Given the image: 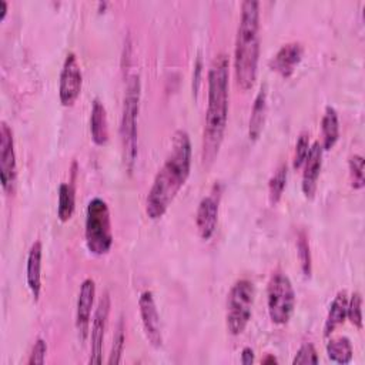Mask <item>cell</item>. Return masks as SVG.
<instances>
[{
	"instance_id": "obj_6",
	"label": "cell",
	"mask_w": 365,
	"mask_h": 365,
	"mask_svg": "<svg viewBox=\"0 0 365 365\" xmlns=\"http://www.w3.org/2000/svg\"><path fill=\"white\" fill-rule=\"evenodd\" d=\"M255 298V287L247 279L241 278L235 281L227 295V329L231 335H240L247 328Z\"/></svg>"
},
{
	"instance_id": "obj_19",
	"label": "cell",
	"mask_w": 365,
	"mask_h": 365,
	"mask_svg": "<svg viewBox=\"0 0 365 365\" xmlns=\"http://www.w3.org/2000/svg\"><path fill=\"white\" fill-rule=\"evenodd\" d=\"M346 305H348V294L346 291H339L328 309L325 324H324V336H331V334L344 324L346 319Z\"/></svg>"
},
{
	"instance_id": "obj_31",
	"label": "cell",
	"mask_w": 365,
	"mask_h": 365,
	"mask_svg": "<svg viewBox=\"0 0 365 365\" xmlns=\"http://www.w3.org/2000/svg\"><path fill=\"white\" fill-rule=\"evenodd\" d=\"M201 74H202V58H201V54H198L194 63V73H192V94L195 98L201 86Z\"/></svg>"
},
{
	"instance_id": "obj_20",
	"label": "cell",
	"mask_w": 365,
	"mask_h": 365,
	"mask_svg": "<svg viewBox=\"0 0 365 365\" xmlns=\"http://www.w3.org/2000/svg\"><path fill=\"white\" fill-rule=\"evenodd\" d=\"M321 131H322V148L324 151L331 150L338 138H339V118L338 113L334 107L327 106L322 120H321Z\"/></svg>"
},
{
	"instance_id": "obj_11",
	"label": "cell",
	"mask_w": 365,
	"mask_h": 365,
	"mask_svg": "<svg viewBox=\"0 0 365 365\" xmlns=\"http://www.w3.org/2000/svg\"><path fill=\"white\" fill-rule=\"evenodd\" d=\"M83 86V74L74 53H68L64 58L63 68L60 73V84H58V97L60 103L64 107H71L81 93Z\"/></svg>"
},
{
	"instance_id": "obj_32",
	"label": "cell",
	"mask_w": 365,
	"mask_h": 365,
	"mask_svg": "<svg viewBox=\"0 0 365 365\" xmlns=\"http://www.w3.org/2000/svg\"><path fill=\"white\" fill-rule=\"evenodd\" d=\"M254 359H255V354H254L252 348L245 346V348L241 351V356H240L241 364H244V365H251V364L254 362Z\"/></svg>"
},
{
	"instance_id": "obj_18",
	"label": "cell",
	"mask_w": 365,
	"mask_h": 365,
	"mask_svg": "<svg viewBox=\"0 0 365 365\" xmlns=\"http://www.w3.org/2000/svg\"><path fill=\"white\" fill-rule=\"evenodd\" d=\"M90 133L96 145H106L108 141V120L104 104L96 98L91 104L90 113Z\"/></svg>"
},
{
	"instance_id": "obj_23",
	"label": "cell",
	"mask_w": 365,
	"mask_h": 365,
	"mask_svg": "<svg viewBox=\"0 0 365 365\" xmlns=\"http://www.w3.org/2000/svg\"><path fill=\"white\" fill-rule=\"evenodd\" d=\"M287 178H288V167L285 163H282L277 167V170L274 171V174L268 181V198L271 205L278 204V201L281 200L284 190L287 187Z\"/></svg>"
},
{
	"instance_id": "obj_8",
	"label": "cell",
	"mask_w": 365,
	"mask_h": 365,
	"mask_svg": "<svg viewBox=\"0 0 365 365\" xmlns=\"http://www.w3.org/2000/svg\"><path fill=\"white\" fill-rule=\"evenodd\" d=\"M221 194H222V185L220 182H215L210 190V192L205 197H202V200L197 207L195 227H197L198 235L204 241H208L215 232V228L218 224Z\"/></svg>"
},
{
	"instance_id": "obj_26",
	"label": "cell",
	"mask_w": 365,
	"mask_h": 365,
	"mask_svg": "<svg viewBox=\"0 0 365 365\" xmlns=\"http://www.w3.org/2000/svg\"><path fill=\"white\" fill-rule=\"evenodd\" d=\"M124 344H125V329H124L123 318H120V321L117 324V329H115L114 338H113V345H111L110 356H108V361H107L110 365L120 364L121 355H123V351H124Z\"/></svg>"
},
{
	"instance_id": "obj_10",
	"label": "cell",
	"mask_w": 365,
	"mask_h": 365,
	"mask_svg": "<svg viewBox=\"0 0 365 365\" xmlns=\"http://www.w3.org/2000/svg\"><path fill=\"white\" fill-rule=\"evenodd\" d=\"M0 180L6 194H13L17 180V163L13 131L7 123L0 125Z\"/></svg>"
},
{
	"instance_id": "obj_7",
	"label": "cell",
	"mask_w": 365,
	"mask_h": 365,
	"mask_svg": "<svg viewBox=\"0 0 365 365\" xmlns=\"http://www.w3.org/2000/svg\"><path fill=\"white\" fill-rule=\"evenodd\" d=\"M267 307L269 319L275 325H285L295 309V291L284 272H274L267 285Z\"/></svg>"
},
{
	"instance_id": "obj_33",
	"label": "cell",
	"mask_w": 365,
	"mask_h": 365,
	"mask_svg": "<svg viewBox=\"0 0 365 365\" xmlns=\"http://www.w3.org/2000/svg\"><path fill=\"white\" fill-rule=\"evenodd\" d=\"M277 358L274 355H267L264 359H262V364H277Z\"/></svg>"
},
{
	"instance_id": "obj_14",
	"label": "cell",
	"mask_w": 365,
	"mask_h": 365,
	"mask_svg": "<svg viewBox=\"0 0 365 365\" xmlns=\"http://www.w3.org/2000/svg\"><path fill=\"white\" fill-rule=\"evenodd\" d=\"M322 155H324V148L319 141H315L311 145L309 153L301 167L302 168L301 190H302V194L305 195V198H308V200H312L317 192L318 178H319V173H321V167H322Z\"/></svg>"
},
{
	"instance_id": "obj_21",
	"label": "cell",
	"mask_w": 365,
	"mask_h": 365,
	"mask_svg": "<svg viewBox=\"0 0 365 365\" xmlns=\"http://www.w3.org/2000/svg\"><path fill=\"white\" fill-rule=\"evenodd\" d=\"M327 355L335 364H341V365L349 364L354 356L351 341L346 336L331 338L327 344Z\"/></svg>"
},
{
	"instance_id": "obj_17",
	"label": "cell",
	"mask_w": 365,
	"mask_h": 365,
	"mask_svg": "<svg viewBox=\"0 0 365 365\" xmlns=\"http://www.w3.org/2000/svg\"><path fill=\"white\" fill-rule=\"evenodd\" d=\"M267 84H262L259 87V91L255 96L251 115L248 120V137L251 141H257L264 130V124L267 120V111H268V100H267Z\"/></svg>"
},
{
	"instance_id": "obj_12",
	"label": "cell",
	"mask_w": 365,
	"mask_h": 365,
	"mask_svg": "<svg viewBox=\"0 0 365 365\" xmlns=\"http://www.w3.org/2000/svg\"><path fill=\"white\" fill-rule=\"evenodd\" d=\"M138 309H140L143 329L147 341L154 348H160L163 345L161 322H160V314L154 301V295L151 291L141 292L138 298Z\"/></svg>"
},
{
	"instance_id": "obj_16",
	"label": "cell",
	"mask_w": 365,
	"mask_h": 365,
	"mask_svg": "<svg viewBox=\"0 0 365 365\" xmlns=\"http://www.w3.org/2000/svg\"><path fill=\"white\" fill-rule=\"evenodd\" d=\"M41 258L43 245L40 241H34L29 250L26 264V281L34 301L38 299L41 291Z\"/></svg>"
},
{
	"instance_id": "obj_30",
	"label": "cell",
	"mask_w": 365,
	"mask_h": 365,
	"mask_svg": "<svg viewBox=\"0 0 365 365\" xmlns=\"http://www.w3.org/2000/svg\"><path fill=\"white\" fill-rule=\"evenodd\" d=\"M46 354H47V344H46V341L43 338L36 339V342H34V345L31 348L30 356L27 359V364L29 365H41V364H44Z\"/></svg>"
},
{
	"instance_id": "obj_3",
	"label": "cell",
	"mask_w": 365,
	"mask_h": 365,
	"mask_svg": "<svg viewBox=\"0 0 365 365\" xmlns=\"http://www.w3.org/2000/svg\"><path fill=\"white\" fill-rule=\"evenodd\" d=\"M259 3L245 0L241 3V16L234 48V73L237 86L250 90L258 74L259 61Z\"/></svg>"
},
{
	"instance_id": "obj_1",
	"label": "cell",
	"mask_w": 365,
	"mask_h": 365,
	"mask_svg": "<svg viewBox=\"0 0 365 365\" xmlns=\"http://www.w3.org/2000/svg\"><path fill=\"white\" fill-rule=\"evenodd\" d=\"M191 140L187 131L177 130L171 140L170 153L154 177L153 185L145 198V214L151 220L161 218L191 171Z\"/></svg>"
},
{
	"instance_id": "obj_9",
	"label": "cell",
	"mask_w": 365,
	"mask_h": 365,
	"mask_svg": "<svg viewBox=\"0 0 365 365\" xmlns=\"http://www.w3.org/2000/svg\"><path fill=\"white\" fill-rule=\"evenodd\" d=\"M110 308H111V298L108 291H104L96 305V309L93 314V322H91V332H90L91 342H90L88 362L94 365H98L103 362V342H104V335L107 329Z\"/></svg>"
},
{
	"instance_id": "obj_29",
	"label": "cell",
	"mask_w": 365,
	"mask_h": 365,
	"mask_svg": "<svg viewBox=\"0 0 365 365\" xmlns=\"http://www.w3.org/2000/svg\"><path fill=\"white\" fill-rule=\"evenodd\" d=\"M319 358H318V352L315 349V346L311 342H305L299 346V349L297 351L292 364L294 365H307V364H318Z\"/></svg>"
},
{
	"instance_id": "obj_5",
	"label": "cell",
	"mask_w": 365,
	"mask_h": 365,
	"mask_svg": "<svg viewBox=\"0 0 365 365\" xmlns=\"http://www.w3.org/2000/svg\"><path fill=\"white\" fill-rule=\"evenodd\" d=\"M84 237L87 250L93 255H106L113 247L110 210L107 202L100 197L91 198L87 204Z\"/></svg>"
},
{
	"instance_id": "obj_24",
	"label": "cell",
	"mask_w": 365,
	"mask_h": 365,
	"mask_svg": "<svg viewBox=\"0 0 365 365\" xmlns=\"http://www.w3.org/2000/svg\"><path fill=\"white\" fill-rule=\"evenodd\" d=\"M297 252H298V259L301 262V269L305 277H311L312 271V258H311V250H309V242L304 231L298 234L297 238Z\"/></svg>"
},
{
	"instance_id": "obj_13",
	"label": "cell",
	"mask_w": 365,
	"mask_h": 365,
	"mask_svg": "<svg viewBox=\"0 0 365 365\" xmlns=\"http://www.w3.org/2000/svg\"><path fill=\"white\" fill-rule=\"evenodd\" d=\"M94 297H96V282L91 278H86L80 285L77 305H76V328H77L80 342H84L86 338L88 336L91 311L94 307Z\"/></svg>"
},
{
	"instance_id": "obj_4",
	"label": "cell",
	"mask_w": 365,
	"mask_h": 365,
	"mask_svg": "<svg viewBox=\"0 0 365 365\" xmlns=\"http://www.w3.org/2000/svg\"><path fill=\"white\" fill-rule=\"evenodd\" d=\"M140 98H141V81L138 74H133L127 80L124 100H123V111H121V123H120V138H121V151L123 161L128 173L134 170L138 148V111H140Z\"/></svg>"
},
{
	"instance_id": "obj_27",
	"label": "cell",
	"mask_w": 365,
	"mask_h": 365,
	"mask_svg": "<svg viewBox=\"0 0 365 365\" xmlns=\"http://www.w3.org/2000/svg\"><path fill=\"white\" fill-rule=\"evenodd\" d=\"M346 318L355 328L362 329V297L356 291L352 292L351 298L348 299Z\"/></svg>"
},
{
	"instance_id": "obj_22",
	"label": "cell",
	"mask_w": 365,
	"mask_h": 365,
	"mask_svg": "<svg viewBox=\"0 0 365 365\" xmlns=\"http://www.w3.org/2000/svg\"><path fill=\"white\" fill-rule=\"evenodd\" d=\"M76 208V191L74 185L70 182H63L58 187V201H57V217L61 222H67Z\"/></svg>"
},
{
	"instance_id": "obj_15",
	"label": "cell",
	"mask_w": 365,
	"mask_h": 365,
	"mask_svg": "<svg viewBox=\"0 0 365 365\" xmlns=\"http://www.w3.org/2000/svg\"><path fill=\"white\" fill-rule=\"evenodd\" d=\"M304 57V46L299 41H291L284 46L272 56L269 60V67L272 71L278 73L281 77L288 78L294 74L295 68Z\"/></svg>"
},
{
	"instance_id": "obj_25",
	"label": "cell",
	"mask_w": 365,
	"mask_h": 365,
	"mask_svg": "<svg viewBox=\"0 0 365 365\" xmlns=\"http://www.w3.org/2000/svg\"><path fill=\"white\" fill-rule=\"evenodd\" d=\"M364 165L365 160L359 154H354L349 157L348 167H349V178H351V187L354 190H361L365 185V177H364Z\"/></svg>"
},
{
	"instance_id": "obj_28",
	"label": "cell",
	"mask_w": 365,
	"mask_h": 365,
	"mask_svg": "<svg viewBox=\"0 0 365 365\" xmlns=\"http://www.w3.org/2000/svg\"><path fill=\"white\" fill-rule=\"evenodd\" d=\"M311 144H309V134L307 131H302L298 135L297 144H295V154H294V160H292V167L295 170H299L309 153Z\"/></svg>"
},
{
	"instance_id": "obj_2",
	"label": "cell",
	"mask_w": 365,
	"mask_h": 365,
	"mask_svg": "<svg viewBox=\"0 0 365 365\" xmlns=\"http://www.w3.org/2000/svg\"><path fill=\"white\" fill-rule=\"evenodd\" d=\"M208 104L202 131L201 164L208 170L218 157L228 120V84L230 60L225 53H218L208 70Z\"/></svg>"
},
{
	"instance_id": "obj_34",
	"label": "cell",
	"mask_w": 365,
	"mask_h": 365,
	"mask_svg": "<svg viewBox=\"0 0 365 365\" xmlns=\"http://www.w3.org/2000/svg\"><path fill=\"white\" fill-rule=\"evenodd\" d=\"M0 6H1V10H0L1 11V17L0 19L3 20L6 17V13H7V3L4 0H0Z\"/></svg>"
}]
</instances>
